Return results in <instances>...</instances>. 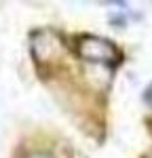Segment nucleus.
Returning <instances> with one entry per match:
<instances>
[{
  "label": "nucleus",
  "instance_id": "obj_1",
  "mask_svg": "<svg viewBox=\"0 0 152 158\" xmlns=\"http://www.w3.org/2000/svg\"><path fill=\"white\" fill-rule=\"evenodd\" d=\"M74 49L78 53V57L93 61V63H103L108 68H116L123 59L116 44H112L106 38L91 36V34H82V36L74 38Z\"/></svg>",
  "mask_w": 152,
  "mask_h": 158
},
{
  "label": "nucleus",
  "instance_id": "obj_2",
  "mask_svg": "<svg viewBox=\"0 0 152 158\" xmlns=\"http://www.w3.org/2000/svg\"><path fill=\"white\" fill-rule=\"evenodd\" d=\"M144 97H146V101H148V103H152V85L148 86V91H146V95H144Z\"/></svg>",
  "mask_w": 152,
  "mask_h": 158
},
{
  "label": "nucleus",
  "instance_id": "obj_3",
  "mask_svg": "<svg viewBox=\"0 0 152 158\" xmlns=\"http://www.w3.org/2000/svg\"><path fill=\"white\" fill-rule=\"evenodd\" d=\"M27 158H53V156H49V154H32V156H27Z\"/></svg>",
  "mask_w": 152,
  "mask_h": 158
}]
</instances>
